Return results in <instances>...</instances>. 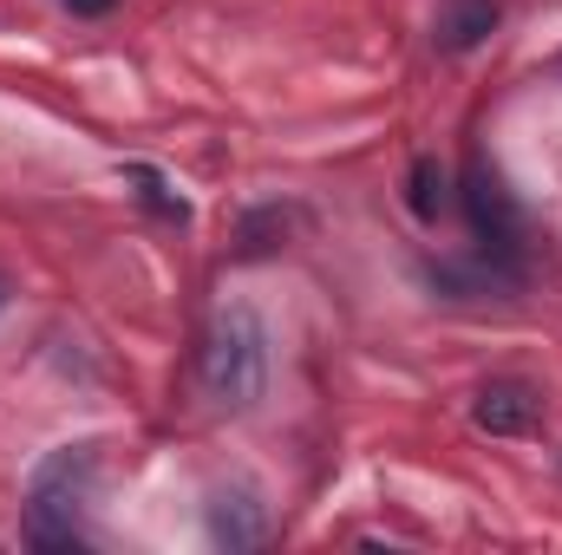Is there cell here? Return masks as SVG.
Masks as SVG:
<instances>
[{"instance_id": "obj_4", "label": "cell", "mask_w": 562, "mask_h": 555, "mask_svg": "<svg viewBox=\"0 0 562 555\" xmlns=\"http://www.w3.org/2000/svg\"><path fill=\"white\" fill-rule=\"evenodd\" d=\"M477 431H491V438H524V431H537V418H543V399H537V386H524V380H491L484 393H477Z\"/></svg>"}, {"instance_id": "obj_5", "label": "cell", "mask_w": 562, "mask_h": 555, "mask_svg": "<svg viewBox=\"0 0 562 555\" xmlns=\"http://www.w3.org/2000/svg\"><path fill=\"white\" fill-rule=\"evenodd\" d=\"M210 536H216L223 550H256V543L269 536V503H262L249 484L216 490V497H210Z\"/></svg>"}, {"instance_id": "obj_1", "label": "cell", "mask_w": 562, "mask_h": 555, "mask_svg": "<svg viewBox=\"0 0 562 555\" xmlns=\"http://www.w3.org/2000/svg\"><path fill=\"white\" fill-rule=\"evenodd\" d=\"M92 484H99V451L92 444L53 451L26 484V536L40 550H79V510L92 503Z\"/></svg>"}, {"instance_id": "obj_9", "label": "cell", "mask_w": 562, "mask_h": 555, "mask_svg": "<svg viewBox=\"0 0 562 555\" xmlns=\"http://www.w3.org/2000/svg\"><path fill=\"white\" fill-rule=\"evenodd\" d=\"M125 177L138 183V196L157 209V216H170V223H190V203L170 190V177H164V170H150V163H125Z\"/></svg>"}, {"instance_id": "obj_7", "label": "cell", "mask_w": 562, "mask_h": 555, "mask_svg": "<svg viewBox=\"0 0 562 555\" xmlns=\"http://www.w3.org/2000/svg\"><path fill=\"white\" fill-rule=\"evenodd\" d=\"M445 163L438 157H413V170H406V209L419 216V223H438V209H445Z\"/></svg>"}, {"instance_id": "obj_11", "label": "cell", "mask_w": 562, "mask_h": 555, "mask_svg": "<svg viewBox=\"0 0 562 555\" xmlns=\"http://www.w3.org/2000/svg\"><path fill=\"white\" fill-rule=\"evenodd\" d=\"M0 307H7V281H0Z\"/></svg>"}, {"instance_id": "obj_10", "label": "cell", "mask_w": 562, "mask_h": 555, "mask_svg": "<svg viewBox=\"0 0 562 555\" xmlns=\"http://www.w3.org/2000/svg\"><path fill=\"white\" fill-rule=\"evenodd\" d=\"M119 0H66V13H86V20H99V13H112Z\"/></svg>"}, {"instance_id": "obj_2", "label": "cell", "mask_w": 562, "mask_h": 555, "mask_svg": "<svg viewBox=\"0 0 562 555\" xmlns=\"http://www.w3.org/2000/svg\"><path fill=\"white\" fill-rule=\"evenodd\" d=\"M203 386L216 406H256L269 386V333L249 307H229L203 347Z\"/></svg>"}, {"instance_id": "obj_8", "label": "cell", "mask_w": 562, "mask_h": 555, "mask_svg": "<svg viewBox=\"0 0 562 555\" xmlns=\"http://www.w3.org/2000/svg\"><path fill=\"white\" fill-rule=\"evenodd\" d=\"M288 229H294V209H281V203L249 209V216H243V256H269V249H281Z\"/></svg>"}, {"instance_id": "obj_3", "label": "cell", "mask_w": 562, "mask_h": 555, "mask_svg": "<svg viewBox=\"0 0 562 555\" xmlns=\"http://www.w3.org/2000/svg\"><path fill=\"white\" fill-rule=\"evenodd\" d=\"M464 209H471V236H477V249H484V256H497V262H510V256H517L524 223H517V203L504 196V183H497L484 163H471V170H464Z\"/></svg>"}, {"instance_id": "obj_6", "label": "cell", "mask_w": 562, "mask_h": 555, "mask_svg": "<svg viewBox=\"0 0 562 555\" xmlns=\"http://www.w3.org/2000/svg\"><path fill=\"white\" fill-rule=\"evenodd\" d=\"M491 26H497V0H458V7L438 20V33H431V39H438L445 53H464V46H477Z\"/></svg>"}]
</instances>
